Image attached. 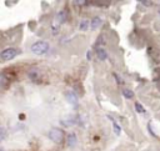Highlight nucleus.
<instances>
[{
	"label": "nucleus",
	"instance_id": "6e6552de",
	"mask_svg": "<svg viewBox=\"0 0 160 151\" xmlns=\"http://www.w3.org/2000/svg\"><path fill=\"white\" fill-rule=\"evenodd\" d=\"M108 117H109V119L113 121V129H114V132H115L116 135H120V134H121V127L118 125V122H116V121H115V120H114L111 116H108Z\"/></svg>",
	"mask_w": 160,
	"mask_h": 151
},
{
	"label": "nucleus",
	"instance_id": "9d476101",
	"mask_svg": "<svg viewBox=\"0 0 160 151\" xmlns=\"http://www.w3.org/2000/svg\"><path fill=\"white\" fill-rule=\"evenodd\" d=\"M98 57H99L101 61L106 60V59H108V54H106V51H105L104 49H99V50H98Z\"/></svg>",
	"mask_w": 160,
	"mask_h": 151
},
{
	"label": "nucleus",
	"instance_id": "4468645a",
	"mask_svg": "<svg viewBox=\"0 0 160 151\" xmlns=\"http://www.w3.org/2000/svg\"><path fill=\"white\" fill-rule=\"evenodd\" d=\"M0 80H2V83H0V84H2V86L5 88V86H7V79H5V75H4V74H2V76H0Z\"/></svg>",
	"mask_w": 160,
	"mask_h": 151
},
{
	"label": "nucleus",
	"instance_id": "0eeeda50",
	"mask_svg": "<svg viewBox=\"0 0 160 151\" xmlns=\"http://www.w3.org/2000/svg\"><path fill=\"white\" fill-rule=\"evenodd\" d=\"M100 25H101V19H100V18H98V16L93 18V20L90 21V28H92L93 30L98 29V28H99Z\"/></svg>",
	"mask_w": 160,
	"mask_h": 151
},
{
	"label": "nucleus",
	"instance_id": "f3484780",
	"mask_svg": "<svg viewBox=\"0 0 160 151\" xmlns=\"http://www.w3.org/2000/svg\"><path fill=\"white\" fill-rule=\"evenodd\" d=\"M92 57H93V53H92L90 50H88V53H87V59H88V60H92Z\"/></svg>",
	"mask_w": 160,
	"mask_h": 151
},
{
	"label": "nucleus",
	"instance_id": "2eb2a0df",
	"mask_svg": "<svg viewBox=\"0 0 160 151\" xmlns=\"http://www.w3.org/2000/svg\"><path fill=\"white\" fill-rule=\"evenodd\" d=\"M140 4H143L144 7H150L153 3L151 2H146V0H140Z\"/></svg>",
	"mask_w": 160,
	"mask_h": 151
},
{
	"label": "nucleus",
	"instance_id": "aec40b11",
	"mask_svg": "<svg viewBox=\"0 0 160 151\" xmlns=\"http://www.w3.org/2000/svg\"><path fill=\"white\" fill-rule=\"evenodd\" d=\"M2 151H4V150H2Z\"/></svg>",
	"mask_w": 160,
	"mask_h": 151
},
{
	"label": "nucleus",
	"instance_id": "20e7f679",
	"mask_svg": "<svg viewBox=\"0 0 160 151\" xmlns=\"http://www.w3.org/2000/svg\"><path fill=\"white\" fill-rule=\"evenodd\" d=\"M65 96H66V100H68L74 108H78L79 100H78V96H76V94H75L74 91H66Z\"/></svg>",
	"mask_w": 160,
	"mask_h": 151
},
{
	"label": "nucleus",
	"instance_id": "412c9836",
	"mask_svg": "<svg viewBox=\"0 0 160 151\" xmlns=\"http://www.w3.org/2000/svg\"><path fill=\"white\" fill-rule=\"evenodd\" d=\"M159 14H160V11H159Z\"/></svg>",
	"mask_w": 160,
	"mask_h": 151
},
{
	"label": "nucleus",
	"instance_id": "dca6fc26",
	"mask_svg": "<svg viewBox=\"0 0 160 151\" xmlns=\"http://www.w3.org/2000/svg\"><path fill=\"white\" fill-rule=\"evenodd\" d=\"M114 78L116 79V81H118L119 84H123V83H124V81H123V79H121V78H119V76H118V75H116V74H114Z\"/></svg>",
	"mask_w": 160,
	"mask_h": 151
},
{
	"label": "nucleus",
	"instance_id": "f8f14e48",
	"mask_svg": "<svg viewBox=\"0 0 160 151\" xmlns=\"http://www.w3.org/2000/svg\"><path fill=\"white\" fill-rule=\"evenodd\" d=\"M135 110H136L138 112H141V114H145V112H146V110L143 108V105H141L140 103H135Z\"/></svg>",
	"mask_w": 160,
	"mask_h": 151
},
{
	"label": "nucleus",
	"instance_id": "f257e3e1",
	"mask_svg": "<svg viewBox=\"0 0 160 151\" xmlns=\"http://www.w3.org/2000/svg\"><path fill=\"white\" fill-rule=\"evenodd\" d=\"M48 50H49V44H48L46 41H38V43H35V44L31 46V51H33L34 54H38V55L45 54Z\"/></svg>",
	"mask_w": 160,
	"mask_h": 151
},
{
	"label": "nucleus",
	"instance_id": "ddd939ff",
	"mask_svg": "<svg viewBox=\"0 0 160 151\" xmlns=\"http://www.w3.org/2000/svg\"><path fill=\"white\" fill-rule=\"evenodd\" d=\"M123 95H124L126 99H133V96H134L133 91H130V90H128V89H124V90H123Z\"/></svg>",
	"mask_w": 160,
	"mask_h": 151
},
{
	"label": "nucleus",
	"instance_id": "1a4fd4ad",
	"mask_svg": "<svg viewBox=\"0 0 160 151\" xmlns=\"http://www.w3.org/2000/svg\"><path fill=\"white\" fill-rule=\"evenodd\" d=\"M65 19H66V14H65L64 10L60 11V13H58V15H56V23L58 24H63L65 21Z\"/></svg>",
	"mask_w": 160,
	"mask_h": 151
},
{
	"label": "nucleus",
	"instance_id": "6ab92c4d",
	"mask_svg": "<svg viewBox=\"0 0 160 151\" xmlns=\"http://www.w3.org/2000/svg\"><path fill=\"white\" fill-rule=\"evenodd\" d=\"M148 130H149V132H150V134H151V135H153V136H156V135H155V134H154V131H153V129H151V126H150V124H149V125H148Z\"/></svg>",
	"mask_w": 160,
	"mask_h": 151
},
{
	"label": "nucleus",
	"instance_id": "9b49d317",
	"mask_svg": "<svg viewBox=\"0 0 160 151\" xmlns=\"http://www.w3.org/2000/svg\"><path fill=\"white\" fill-rule=\"evenodd\" d=\"M89 21L88 20H82L80 21V24H79V29L82 30V31H84V30H87L88 29V26H89Z\"/></svg>",
	"mask_w": 160,
	"mask_h": 151
},
{
	"label": "nucleus",
	"instance_id": "f03ea898",
	"mask_svg": "<svg viewBox=\"0 0 160 151\" xmlns=\"http://www.w3.org/2000/svg\"><path fill=\"white\" fill-rule=\"evenodd\" d=\"M49 137H50V140H53L55 144H60L61 141H63V139H64V134H63V131L60 130V129H51L50 131H49Z\"/></svg>",
	"mask_w": 160,
	"mask_h": 151
},
{
	"label": "nucleus",
	"instance_id": "a211bd4d",
	"mask_svg": "<svg viewBox=\"0 0 160 151\" xmlns=\"http://www.w3.org/2000/svg\"><path fill=\"white\" fill-rule=\"evenodd\" d=\"M0 130H2V140H4V139H5V129H4V127H2Z\"/></svg>",
	"mask_w": 160,
	"mask_h": 151
},
{
	"label": "nucleus",
	"instance_id": "39448f33",
	"mask_svg": "<svg viewBox=\"0 0 160 151\" xmlns=\"http://www.w3.org/2000/svg\"><path fill=\"white\" fill-rule=\"evenodd\" d=\"M76 142H78V139H76V135H75L74 132H71V134H69V135H68V145H69L70 147H74V146L76 145Z\"/></svg>",
	"mask_w": 160,
	"mask_h": 151
},
{
	"label": "nucleus",
	"instance_id": "7ed1b4c3",
	"mask_svg": "<svg viewBox=\"0 0 160 151\" xmlns=\"http://www.w3.org/2000/svg\"><path fill=\"white\" fill-rule=\"evenodd\" d=\"M19 54V50L14 49V48H9V49H5L2 51V54H0V56H2V59L4 61H9L12 59H14L16 55Z\"/></svg>",
	"mask_w": 160,
	"mask_h": 151
},
{
	"label": "nucleus",
	"instance_id": "423d86ee",
	"mask_svg": "<svg viewBox=\"0 0 160 151\" xmlns=\"http://www.w3.org/2000/svg\"><path fill=\"white\" fill-rule=\"evenodd\" d=\"M61 122H63L64 126H70V125H74V124L76 122V117H74V116H68V117L63 119Z\"/></svg>",
	"mask_w": 160,
	"mask_h": 151
}]
</instances>
